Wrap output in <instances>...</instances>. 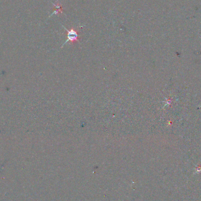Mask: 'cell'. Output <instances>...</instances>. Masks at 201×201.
<instances>
[{"mask_svg":"<svg viewBox=\"0 0 201 201\" xmlns=\"http://www.w3.org/2000/svg\"><path fill=\"white\" fill-rule=\"evenodd\" d=\"M54 6H55V11L53 12V14H58L59 13L62 14V7H61L60 4L57 3V4H54Z\"/></svg>","mask_w":201,"mask_h":201,"instance_id":"7a4b0ae2","label":"cell"},{"mask_svg":"<svg viewBox=\"0 0 201 201\" xmlns=\"http://www.w3.org/2000/svg\"><path fill=\"white\" fill-rule=\"evenodd\" d=\"M65 30L67 31V41L64 43L61 47H62L65 44H67L68 41H70L71 43H74L79 41V36L78 33L77 31L75 30L73 28H71L70 30H67L66 28H65Z\"/></svg>","mask_w":201,"mask_h":201,"instance_id":"6da1fadb","label":"cell"}]
</instances>
